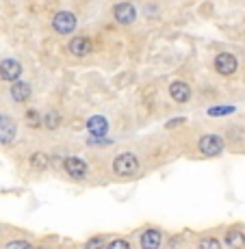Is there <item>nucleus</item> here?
I'll return each mask as SVG.
<instances>
[{
    "label": "nucleus",
    "mask_w": 245,
    "mask_h": 249,
    "mask_svg": "<svg viewBox=\"0 0 245 249\" xmlns=\"http://www.w3.org/2000/svg\"><path fill=\"white\" fill-rule=\"evenodd\" d=\"M11 98L13 102H26L28 98H31V85L24 83V80H18V83L11 85Z\"/></svg>",
    "instance_id": "obj_11"
},
{
    "label": "nucleus",
    "mask_w": 245,
    "mask_h": 249,
    "mask_svg": "<svg viewBox=\"0 0 245 249\" xmlns=\"http://www.w3.org/2000/svg\"><path fill=\"white\" fill-rule=\"evenodd\" d=\"M237 56L230 54V52H222V54H217V59H215V70L219 71L222 76H230L237 71Z\"/></svg>",
    "instance_id": "obj_5"
},
{
    "label": "nucleus",
    "mask_w": 245,
    "mask_h": 249,
    "mask_svg": "<svg viewBox=\"0 0 245 249\" xmlns=\"http://www.w3.org/2000/svg\"><path fill=\"white\" fill-rule=\"evenodd\" d=\"M107 249H131V243L124 241V238H115V241L109 243Z\"/></svg>",
    "instance_id": "obj_21"
},
{
    "label": "nucleus",
    "mask_w": 245,
    "mask_h": 249,
    "mask_svg": "<svg viewBox=\"0 0 245 249\" xmlns=\"http://www.w3.org/2000/svg\"><path fill=\"white\" fill-rule=\"evenodd\" d=\"M113 16L119 24H132L134 18H137V9L131 2H117L113 7Z\"/></svg>",
    "instance_id": "obj_7"
},
{
    "label": "nucleus",
    "mask_w": 245,
    "mask_h": 249,
    "mask_svg": "<svg viewBox=\"0 0 245 249\" xmlns=\"http://www.w3.org/2000/svg\"><path fill=\"white\" fill-rule=\"evenodd\" d=\"M44 124H46L48 130H57V128H59V124H61V115L57 113V111H50V113L46 115Z\"/></svg>",
    "instance_id": "obj_16"
},
{
    "label": "nucleus",
    "mask_w": 245,
    "mask_h": 249,
    "mask_svg": "<svg viewBox=\"0 0 245 249\" xmlns=\"http://www.w3.org/2000/svg\"><path fill=\"white\" fill-rule=\"evenodd\" d=\"M63 169L72 176V178L80 180V178H85V176H87L89 167H87V162H85V160L76 159V156H70V159H65V162H63Z\"/></svg>",
    "instance_id": "obj_8"
},
{
    "label": "nucleus",
    "mask_w": 245,
    "mask_h": 249,
    "mask_svg": "<svg viewBox=\"0 0 245 249\" xmlns=\"http://www.w3.org/2000/svg\"><path fill=\"white\" fill-rule=\"evenodd\" d=\"M200 152L204 156H217L224 152V139L217 135H204L200 139Z\"/></svg>",
    "instance_id": "obj_3"
},
{
    "label": "nucleus",
    "mask_w": 245,
    "mask_h": 249,
    "mask_svg": "<svg viewBox=\"0 0 245 249\" xmlns=\"http://www.w3.org/2000/svg\"><path fill=\"white\" fill-rule=\"evenodd\" d=\"M226 245L230 249H243L245 247V234L241 230H230V232L226 234Z\"/></svg>",
    "instance_id": "obj_14"
},
{
    "label": "nucleus",
    "mask_w": 245,
    "mask_h": 249,
    "mask_svg": "<svg viewBox=\"0 0 245 249\" xmlns=\"http://www.w3.org/2000/svg\"><path fill=\"white\" fill-rule=\"evenodd\" d=\"M18 126L9 115H0V145H9L16 141Z\"/></svg>",
    "instance_id": "obj_4"
},
{
    "label": "nucleus",
    "mask_w": 245,
    "mask_h": 249,
    "mask_svg": "<svg viewBox=\"0 0 245 249\" xmlns=\"http://www.w3.org/2000/svg\"><path fill=\"white\" fill-rule=\"evenodd\" d=\"M87 130H89L91 137H107L109 122L102 117V115H94V117L87 119Z\"/></svg>",
    "instance_id": "obj_9"
},
{
    "label": "nucleus",
    "mask_w": 245,
    "mask_h": 249,
    "mask_svg": "<svg viewBox=\"0 0 245 249\" xmlns=\"http://www.w3.org/2000/svg\"><path fill=\"white\" fill-rule=\"evenodd\" d=\"M39 249H44V247H39Z\"/></svg>",
    "instance_id": "obj_24"
},
{
    "label": "nucleus",
    "mask_w": 245,
    "mask_h": 249,
    "mask_svg": "<svg viewBox=\"0 0 245 249\" xmlns=\"http://www.w3.org/2000/svg\"><path fill=\"white\" fill-rule=\"evenodd\" d=\"M4 249H33V247L28 245L26 241H11V243H7Z\"/></svg>",
    "instance_id": "obj_22"
},
{
    "label": "nucleus",
    "mask_w": 245,
    "mask_h": 249,
    "mask_svg": "<svg viewBox=\"0 0 245 249\" xmlns=\"http://www.w3.org/2000/svg\"><path fill=\"white\" fill-rule=\"evenodd\" d=\"M107 241H104V236H94L89 238L87 243H85V249H107Z\"/></svg>",
    "instance_id": "obj_17"
},
{
    "label": "nucleus",
    "mask_w": 245,
    "mask_h": 249,
    "mask_svg": "<svg viewBox=\"0 0 245 249\" xmlns=\"http://www.w3.org/2000/svg\"><path fill=\"white\" fill-rule=\"evenodd\" d=\"M161 243H163L161 232H156V230H146V232L141 234V247L143 249H158Z\"/></svg>",
    "instance_id": "obj_13"
},
{
    "label": "nucleus",
    "mask_w": 245,
    "mask_h": 249,
    "mask_svg": "<svg viewBox=\"0 0 245 249\" xmlns=\"http://www.w3.org/2000/svg\"><path fill=\"white\" fill-rule=\"evenodd\" d=\"M230 113H234V107H213V108H208L210 117H222V115H230Z\"/></svg>",
    "instance_id": "obj_19"
},
{
    "label": "nucleus",
    "mask_w": 245,
    "mask_h": 249,
    "mask_svg": "<svg viewBox=\"0 0 245 249\" xmlns=\"http://www.w3.org/2000/svg\"><path fill=\"white\" fill-rule=\"evenodd\" d=\"M170 95L174 98V102L185 104L187 100L191 98V89H189V85H187V83L176 80V83H171V87H170Z\"/></svg>",
    "instance_id": "obj_10"
},
{
    "label": "nucleus",
    "mask_w": 245,
    "mask_h": 249,
    "mask_svg": "<svg viewBox=\"0 0 245 249\" xmlns=\"http://www.w3.org/2000/svg\"><path fill=\"white\" fill-rule=\"evenodd\" d=\"M26 124H28L31 128H37V126H39V124H41L39 113H37V111H28V113H26Z\"/></svg>",
    "instance_id": "obj_20"
},
{
    "label": "nucleus",
    "mask_w": 245,
    "mask_h": 249,
    "mask_svg": "<svg viewBox=\"0 0 245 249\" xmlns=\"http://www.w3.org/2000/svg\"><path fill=\"white\" fill-rule=\"evenodd\" d=\"M20 74H22V65L16 59H4L0 63V76H2V80H9L13 85V83H18Z\"/></svg>",
    "instance_id": "obj_6"
},
{
    "label": "nucleus",
    "mask_w": 245,
    "mask_h": 249,
    "mask_svg": "<svg viewBox=\"0 0 245 249\" xmlns=\"http://www.w3.org/2000/svg\"><path fill=\"white\" fill-rule=\"evenodd\" d=\"M31 165L35 169H46V167H50V159H48L44 152H37V154L31 156Z\"/></svg>",
    "instance_id": "obj_15"
},
{
    "label": "nucleus",
    "mask_w": 245,
    "mask_h": 249,
    "mask_svg": "<svg viewBox=\"0 0 245 249\" xmlns=\"http://www.w3.org/2000/svg\"><path fill=\"white\" fill-rule=\"evenodd\" d=\"M182 124H185V119L178 117V119H171V122H167L165 128H176V126H182Z\"/></svg>",
    "instance_id": "obj_23"
},
{
    "label": "nucleus",
    "mask_w": 245,
    "mask_h": 249,
    "mask_svg": "<svg viewBox=\"0 0 245 249\" xmlns=\"http://www.w3.org/2000/svg\"><path fill=\"white\" fill-rule=\"evenodd\" d=\"M198 249H222V245H219V241H215V238L204 236V238H202V241L198 243Z\"/></svg>",
    "instance_id": "obj_18"
},
{
    "label": "nucleus",
    "mask_w": 245,
    "mask_h": 249,
    "mask_svg": "<svg viewBox=\"0 0 245 249\" xmlns=\"http://www.w3.org/2000/svg\"><path fill=\"white\" fill-rule=\"evenodd\" d=\"M113 171L117 176H122V178H128V176H134L139 171V160L137 156L131 154V152H124V154H119L117 159L113 160Z\"/></svg>",
    "instance_id": "obj_1"
},
{
    "label": "nucleus",
    "mask_w": 245,
    "mask_h": 249,
    "mask_svg": "<svg viewBox=\"0 0 245 249\" xmlns=\"http://www.w3.org/2000/svg\"><path fill=\"white\" fill-rule=\"evenodd\" d=\"M52 28H55L59 35H70L76 28V16L72 11H59L52 18Z\"/></svg>",
    "instance_id": "obj_2"
},
{
    "label": "nucleus",
    "mask_w": 245,
    "mask_h": 249,
    "mask_svg": "<svg viewBox=\"0 0 245 249\" xmlns=\"http://www.w3.org/2000/svg\"><path fill=\"white\" fill-rule=\"evenodd\" d=\"M70 52L74 56H87L91 52V41L87 37H74V39L70 41Z\"/></svg>",
    "instance_id": "obj_12"
}]
</instances>
